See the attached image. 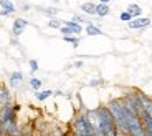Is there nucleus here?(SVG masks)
I'll list each match as a JSON object with an SVG mask.
<instances>
[{"label":"nucleus","mask_w":152,"mask_h":136,"mask_svg":"<svg viewBox=\"0 0 152 136\" xmlns=\"http://www.w3.org/2000/svg\"><path fill=\"white\" fill-rule=\"evenodd\" d=\"M106 106L109 108L111 115H113L114 121H116L118 135H129V125L134 120L139 118V115H136L131 110H127L121 98H111L109 101L106 103Z\"/></svg>","instance_id":"1"},{"label":"nucleus","mask_w":152,"mask_h":136,"mask_svg":"<svg viewBox=\"0 0 152 136\" xmlns=\"http://www.w3.org/2000/svg\"><path fill=\"white\" fill-rule=\"evenodd\" d=\"M99 113V133L98 136H118V126L106 105L98 106Z\"/></svg>","instance_id":"2"},{"label":"nucleus","mask_w":152,"mask_h":136,"mask_svg":"<svg viewBox=\"0 0 152 136\" xmlns=\"http://www.w3.org/2000/svg\"><path fill=\"white\" fill-rule=\"evenodd\" d=\"M71 126V133L76 136H94V129H93L91 123L86 116V110H80L75 115V118L69 123Z\"/></svg>","instance_id":"3"},{"label":"nucleus","mask_w":152,"mask_h":136,"mask_svg":"<svg viewBox=\"0 0 152 136\" xmlns=\"http://www.w3.org/2000/svg\"><path fill=\"white\" fill-rule=\"evenodd\" d=\"M20 111V105L8 103L0 108V135H7L12 123L17 121V113Z\"/></svg>","instance_id":"4"},{"label":"nucleus","mask_w":152,"mask_h":136,"mask_svg":"<svg viewBox=\"0 0 152 136\" xmlns=\"http://www.w3.org/2000/svg\"><path fill=\"white\" fill-rule=\"evenodd\" d=\"M121 100H122V103L126 105V108H127V110H131L132 113L139 115V116L144 113L141 98H139V90H129V91H126V93L121 96Z\"/></svg>","instance_id":"5"},{"label":"nucleus","mask_w":152,"mask_h":136,"mask_svg":"<svg viewBox=\"0 0 152 136\" xmlns=\"http://www.w3.org/2000/svg\"><path fill=\"white\" fill-rule=\"evenodd\" d=\"M151 25V18L149 17H134L132 20L127 22V27H129V30H141V28H147Z\"/></svg>","instance_id":"6"},{"label":"nucleus","mask_w":152,"mask_h":136,"mask_svg":"<svg viewBox=\"0 0 152 136\" xmlns=\"http://www.w3.org/2000/svg\"><path fill=\"white\" fill-rule=\"evenodd\" d=\"M27 27H28V22L25 18H15L13 20V27H12V35L13 37H20Z\"/></svg>","instance_id":"7"},{"label":"nucleus","mask_w":152,"mask_h":136,"mask_svg":"<svg viewBox=\"0 0 152 136\" xmlns=\"http://www.w3.org/2000/svg\"><path fill=\"white\" fill-rule=\"evenodd\" d=\"M8 103H13V98H12V93L10 90H8L5 85L0 83V108L5 105H8Z\"/></svg>","instance_id":"8"},{"label":"nucleus","mask_w":152,"mask_h":136,"mask_svg":"<svg viewBox=\"0 0 152 136\" xmlns=\"http://www.w3.org/2000/svg\"><path fill=\"white\" fill-rule=\"evenodd\" d=\"M0 15L2 17H7V15H12V13H15L17 7L12 4L10 0H0Z\"/></svg>","instance_id":"9"},{"label":"nucleus","mask_w":152,"mask_h":136,"mask_svg":"<svg viewBox=\"0 0 152 136\" xmlns=\"http://www.w3.org/2000/svg\"><path fill=\"white\" fill-rule=\"evenodd\" d=\"M139 98H141L144 113H147V115H151V116H152V98L149 96V95L142 93V91H139Z\"/></svg>","instance_id":"10"},{"label":"nucleus","mask_w":152,"mask_h":136,"mask_svg":"<svg viewBox=\"0 0 152 136\" xmlns=\"http://www.w3.org/2000/svg\"><path fill=\"white\" fill-rule=\"evenodd\" d=\"M139 118L142 121V128H144L145 136H152V116L147 113H142Z\"/></svg>","instance_id":"11"},{"label":"nucleus","mask_w":152,"mask_h":136,"mask_svg":"<svg viewBox=\"0 0 152 136\" xmlns=\"http://www.w3.org/2000/svg\"><path fill=\"white\" fill-rule=\"evenodd\" d=\"M8 85H10V88H20L23 85V75L20 72H13L10 75V78H8Z\"/></svg>","instance_id":"12"},{"label":"nucleus","mask_w":152,"mask_h":136,"mask_svg":"<svg viewBox=\"0 0 152 136\" xmlns=\"http://www.w3.org/2000/svg\"><path fill=\"white\" fill-rule=\"evenodd\" d=\"M84 32H86V35H89V37H101V35H104V32L101 30L99 27L93 25V23H88Z\"/></svg>","instance_id":"13"},{"label":"nucleus","mask_w":152,"mask_h":136,"mask_svg":"<svg viewBox=\"0 0 152 136\" xmlns=\"http://www.w3.org/2000/svg\"><path fill=\"white\" fill-rule=\"evenodd\" d=\"M109 12H111V8H109V5L107 4H103V2H99V4H96V15L98 17H106V15H109Z\"/></svg>","instance_id":"14"},{"label":"nucleus","mask_w":152,"mask_h":136,"mask_svg":"<svg viewBox=\"0 0 152 136\" xmlns=\"http://www.w3.org/2000/svg\"><path fill=\"white\" fill-rule=\"evenodd\" d=\"M51 95H53L51 90H38L35 91V98H37V101H46Z\"/></svg>","instance_id":"15"},{"label":"nucleus","mask_w":152,"mask_h":136,"mask_svg":"<svg viewBox=\"0 0 152 136\" xmlns=\"http://www.w3.org/2000/svg\"><path fill=\"white\" fill-rule=\"evenodd\" d=\"M81 10L88 15H96V4L94 2H84V4H81Z\"/></svg>","instance_id":"16"},{"label":"nucleus","mask_w":152,"mask_h":136,"mask_svg":"<svg viewBox=\"0 0 152 136\" xmlns=\"http://www.w3.org/2000/svg\"><path fill=\"white\" fill-rule=\"evenodd\" d=\"M126 10L129 12L132 17H141L142 15V7L141 5H137V4H129Z\"/></svg>","instance_id":"17"},{"label":"nucleus","mask_w":152,"mask_h":136,"mask_svg":"<svg viewBox=\"0 0 152 136\" xmlns=\"http://www.w3.org/2000/svg\"><path fill=\"white\" fill-rule=\"evenodd\" d=\"M65 25H68L69 28L73 30V33H75V35H80L81 32H83V25H81V23L73 22V20H68V22H65Z\"/></svg>","instance_id":"18"},{"label":"nucleus","mask_w":152,"mask_h":136,"mask_svg":"<svg viewBox=\"0 0 152 136\" xmlns=\"http://www.w3.org/2000/svg\"><path fill=\"white\" fill-rule=\"evenodd\" d=\"M63 40L68 43H71L75 48H78V45H80V38L76 37V35H63Z\"/></svg>","instance_id":"19"},{"label":"nucleus","mask_w":152,"mask_h":136,"mask_svg":"<svg viewBox=\"0 0 152 136\" xmlns=\"http://www.w3.org/2000/svg\"><path fill=\"white\" fill-rule=\"evenodd\" d=\"M28 85H30V88L33 91H38V90H42V85L43 81L40 78H30V81H28Z\"/></svg>","instance_id":"20"},{"label":"nucleus","mask_w":152,"mask_h":136,"mask_svg":"<svg viewBox=\"0 0 152 136\" xmlns=\"http://www.w3.org/2000/svg\"><path fill=\"white\" fill-rule=\"evenodd\" d=\"M61 25H63V23H61L56 17H51V18L48 20V27H50V28H58V30H60Z\"/></svg>","instance_id":"21"},{"label":"nucleus","mask_w":152,"mask_h":136,"mask_svg":"<svg viewBox=\"0 0 152 136\" xmlns=\"http://www.w3.org/2000/svg\"><path fill=\"white\" fill-rule=\"evenodd\" d=\"M43 13H45V15H48L50 18H51V17H56V15H58V8H56V7H48V8H43Z\"/></svg>","instance_id":"22"},{"label":"nucleus","mask_w":152,"mask_h":136,"mask_svg":"<svg viewBox=\"0 0 152 136\" xmlns=\"http://www.w3.org/2000/svg\"><path fill=\"white\" fill-rule=\"evenodd\" d=\"M132 18H134V17L131 15L127 10H124V12H121V13H119V20H121V22H126V23H127L129 20H132Z\"/></svg>","instance_id":"23"},{"label":"nucleus","mask_w":152,"mask_h":136,"mask_svg":"<svg viewBox=\"0 0 152 136\" xmlns=\"http://www.w3.org/2000/svg\"><path fill=\"white\" fill-rule=\"evenodd\" d=\"M28 65H30L31 73H37V72H38V61H37V60H33V58H31V60L28 61Z\"/></svg>","instance_id":"24"},{"label":"nucleus","mask_w":152,"mask_h":136,"mask_svg":"<svg viewBox=\"0 0 152 136\" xmlns=\"http://www.w3.org/2000/svg\"><path fill=\"white\" fill-rule=\"evenodd\" d=\"M104 83V81H103V80H101V78H99V80H91V81H89V86H101V85H103Z\"/></svg>","instance_id":"25"},{"label":"nucleus","mask_w":152,"mask_h":136,"mask_svg":"<svg viewBox=\"0 0 152 136\" xmlns=\"http://www.w3.org/2000/svg\"><path fill=\"white\" fill-rule=\"evenodd\" d=\"M71 20H73V22H76V23H81V25L86 22V20H84V17H81V15H75Z\"/></svg>","instance_id":"26"},{"label":"nucleus","mask_w":152,"mask_h":136,"mask_svg":"<svg viewBox=\"0 0 152 136\" xmlns=\"http://www.w3.org/2000/svg\"><path fill=\"white\" fill-rule=\"evenodd\" d=\"M20 8H22L23 12H27V10H30V5H22Z\"/></svg>","instance_id":"27"},{"label":"nucleus","mask_w":152,"mask_h":136,"mask_svg":"<svg viewBox=\"0 0 152 136\" xmlns=\"http://www.w3.org/2000/svg\"><path fill=\"white\" fill-rule=\"evenodd\" d=\"M75 67L76 68H81V67H83V61H75Z\"/></svg>","instance_id":"28"},{"label":"nucleus","mask_w":152,"mask_h":136,"mask_svg":"<svg viewBox=\"0 0 152 136\" xmlns=\"http://www.w3.org/2000/svg\"><path fill=\"white\" fill-rule=\"evenodd\" d=\"M99 2H103V4H109L111 0H99Z\"/></svg>","instance_id":"29"},{"label":"nucleus","mask_w":152,"mask_h":136,"mask_svg":"<svg viewBox=\"0 0 152 136\" xmlns=\"http://www.w3.org/2000/svg\"><path fill=\"white\" fill-rule=\"evenodd\" d=\"M53 2H55V4H56V2H60V0H53Z\"/></svg>","instance_id":"30"}]
</instances>
